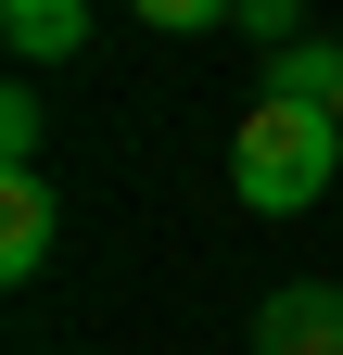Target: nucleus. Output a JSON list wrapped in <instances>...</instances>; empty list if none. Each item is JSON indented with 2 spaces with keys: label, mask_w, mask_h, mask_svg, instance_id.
I'll use <instances>...</instances> for the list:
<instances>
[{
  "label": "nucleus",
  "mask_w": 343,
  "mask_h": 355,
  "mask_svg": "<svg viewBox=\"0 0 343 355\" xmlns=\"http://www.w3.org/2000/svg\"><path fill=\"white\" fill-rule=\"evenodd\" d=\"M0 165H38V89H0Z\"/></svg>",
  "instance_id": "obj_8"
},
{
  "label": "nucleus",
  "mask_w": 343,
  "mask_h": 355,
  "mask_svg": "<svg viewBox=\"0 0 343 355\" xmlns=\"http://www.w3.org/2000/svg\"><path fill=\"white\" fill-rule=\"evenodd\" d=\"M343 178V114L331 102H292V89H254V114L229 127V191L242 216H306Z\"/></svg>",
  "instance_id": "obj_1"
},
{
  "label": "nucleus",
  "mask_w": 343,
  "mask_h": 355,
  "mask_svg": "<svg viewBox=\"0 0 343 355\" xmlns=\"http://www.w3.org/2000/svg\"><path fill=\"white\" fill-rule=\"evenodd\" d=\"M254 355H343V292L331 279H280L254 304Z\"/></svg>",
  "instance_id": "obj_2"
},
{
  "label": "nucleus",
  "mask_w": 343,
  "mask_h": 355,
  "mask_svg": "<svg viewBox=\"0 0 343 355\" xmlns=\"http://www.w3.org/2000/svg\"><path fill=\"white\" fill-rule=\"evenodd\" d=\"M127 13H140L153 38H203V26H229L242 0H127Z\"/></svg>",
  "instance_id": "obj_6"
},
{
  "label": "nucleus",
  "mask_w": 343,
  "mask_h": 355,
  "mask_svg": "<svg viewBox=\"0 0 343 355\" xmlns=\"http://www.w3.org/2000/svg\"><path fill=\"white\" fill-rule=\"evenodd\" d=\"M0 38H13V64H76L90 51V0H0Z\"/></svg>",
  "instance_id": "obj_4"
},
{
  "label": "nucleus",
  "mask_w": 343,
  "mask_h": 355,
  "mask_svg": "<svg viewBox=\"0 0 343 355\" xmlns=\"http://www.w3.org/2000/svg\"><path fill=\"white\" fill-rule=\"evenodd\" d=\"M267 89H292V102H331V89H343V38H292V51H267Z\"/></svg>",
  "instance_id": "obj_5"
},
{
  "label": "nucleus",
  "mask_w": 343,
  "mask_h": 355,
  "mask_svg": "<svg viewBox=\"0 0 343 355\" xmlns=\"http://www.w3.org/2000/svg\"><path fill=\"white\" fill-rule=\"evenodd\" d=\"M331 114H343V89H331Z\"/></svg>",
  "instance_id": "obj_9"
},
{
  "label": "nucleus",
  "mask_w": 343,
  "mask_h": 355,
  "mask_svg": "<svg viewBox=\"0 0 343 355\" xmlns=\"http://www.w3.org/2000/svg\"><path fill=\"white\" fill-rule=\"evenodd\" d=\"M229 26H242V38H267V51H292V38H306V0H242Z\"/></svg>",
  "instance_id": "obj_7"
},
{
  "label": "nucleus",
  "mask_w": 343,
  "mask_h": 355,
  "mask_svg": "<svg viewBox=\"0 0 343 355\" xmlns=\"http://www.w3.org/2000/svg\"><path fill=\"white\" fill-rule=\"evenodd\" d=\"M64 241V203H51V178L38 165H0V279H38Z\"/></svg>",
  "instance_id": "obj_3"
}]
</instances>
